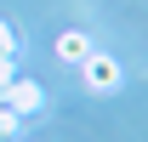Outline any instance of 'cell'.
<instances>
[{
  "label": "cell",
  "instance_id": "1",
  "mask_svg": "<svg viewBox=\"0 0 148 142\" xmlns=\"http://www.w3.org/2000/svg\"><path fill=\"white\" fill-rule=\"evenodd\" d=\"M6 108L23 114V119H29V114H46V85L29 80V74H12V80H6Z\"/></svg>",
  "mask_w": 148,
  "mask_h": 142
},
{
  "label": "cell",
  "instance_id": "2",
  "mask_svg": "<svg viewBox=\"0 0 148 142\" xmlns=\"http://www.w3.org/2000/svg\"><path fill=\"white\" fill-rule=\"evenodd\" d=\"M80 74H86L91 91H114V85H120V63H114L108 51H91L86 63H80Z\"/></svg>",
  "mask_w": 148,
  "mask_h": 142
},
{
  "label": "cell",
  "instance_id": "3",
  "mask_svg": "<svg viewBox=\"0 0 148 142\" xmlns=\"http://www.w3.org/2000/svg\"><path fill=\"white\" fill-rule=\"evenodd\" d=\"M91 51H97V46H91V34H80V29H69V34L57 40V57H63L69 68H80V63H86Z\"/></svg>",
  "mask_w": 148,
  "mask_h": 142
},
{
  "label": "cell",
  "instance_id": "4",
  "mask_svg": "<svg viewBox=\"0 0 148 142\" xmlns=\"http://www.w3.org/2000/svg\"><path fill=\"white\" fill-rule=\"evenodd\" d=\"M17 137H23V114H12L0 102V142H17Z\"/></svg>",
  "mask_w": 148,
  "mask_h": 142
},
{
  "label": "cell",
  "instance_id": "5",
  "mask_svg": "<svg viewBox=\"0 0 148 142\" xmlns=\"http://www.w3.org/2000/svg\"><path fill=\"white\" fill-rule=\"evenodd\" d=\"M23 51V40H17V29H12V23L0 17V57H17Z\"/></svg>",
  "mask_w": 148,
  "mask_h": 142
}]
</instances>
